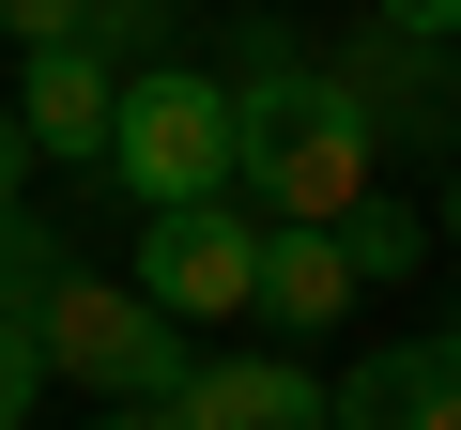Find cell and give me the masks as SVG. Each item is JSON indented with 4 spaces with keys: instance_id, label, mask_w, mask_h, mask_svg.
<instances>
[{
    "instance_id": "obj_1",
    "label": "cell",
    "mask_w": 461,
    "mask_h": 430,
    "mask_svg": "<svg viewBox=\"0 0 461 430\" xmlns=\"http://www.w3.org/2000/svg\"><path fill=\"white\" fill-rule=\"evenodd\" d=\"M230 139H247V200L262 215H339L369 200V169H384V123L354 108V77L339 62H308V47H277V31H247L230 47Z\"/></svg>"
},
{
    "instance_id": "obj_2",
    "label": "cell",
    "mask_w": 461,
    "mask_h": 430,
    "mask_svg": "<svg viewBox=\"0 0 461 430\" xmlns=\"http://www.w3.org/2000/svg\"><path fill=\"white\" fill-rule=\"evenodd\" d=\"M108 184L154 215V200H230L247 184V139H230V77L215 62H123V123H108Z\"/></svg>"
},
{
    "instance_id": "obj_3",
    "label": "cell",
    "mask_w": 461,
    "mask_h": 430,
    "mask_svg": "<svg viewBox=\"0 0 461 430\" xmlns=\"http://www.w3.org/2000/svg\"><path fill=\"white\" fill-rule=\"evenodd\" d=\"M32 323H47V369H62L77 399H185V369H200V338H185L139 277H93V262H62V292H47Z\"/></svg>"
},
{
    "instance_id": "obj_4",
    "label": "cell",
    "mask_w": 461,
    "mask_h": 430,
    "mask_svg": "<svg viewBox=\"0 0 461 430\" xmlns=\"http://www.w3.org/2000/svg\"><path fill=\"white\" fill-rule=\"evenodd\" d=\"M139 292L169 323H262V200H154L139 215Z\"/></svg>"
},
{
    "instance_id": "obj_5",
    "label": "cell",
    "mask_w": 461,
    "mask_h": 430,
    "mask_svg": "<svg viewBox=\"0 0 461 430\" xmlns=\"http://www.w3.org/2000/svg\"><path fill=\"white\" fill-rule=\"evenodd\" d=\"M16 123H32V154H47V169H108L123 62H108L93 31H62V47H16Z\"/></svg>"
},
{
    "instance_id": "obj_6",
    "label": "cell",
    "mask_w": 461,
    "mask_h": 430,
    "mask_svg": "<svg viewBox=\"0 0 461 430\" xmlns=\"http://www.w3.org/2000/svg\"><path fill=\"white\" fill-rule=\"evenodd\" d=\"M169 415L185 430H339V384L293 369V354H200Z\"/></svg>"
},
{
    "instance_id": "obj_7",
    "label": "cell",
    "mask_w": 461,
    "mask_h": 430,
    "mask_svg": "<svg viewBox=\"0 0 461 430\" xmlns=\"http://www.w3.org/2000/svg\"><path fill=\"white\" fill-rule=\"evenodd\" d=\"M339 430H461V338H369L339 369Z\"/></svg>"
},
{
    "instance_id": "obj_8",
    "label": "cell",
    "mask_w": 461,
    "mask_h": 430,
    "mask_svg": "<svg viewBox=\"0 0 461 430\" xmlns=\"http://www.w3.org/2000/svg\"><path fill=\"white\" fill-rule=\"evenodd\" d=\"M354 292H369V277H354V246L323 231V215H262V323L308 338V323H339Z\"/></svg>"
},
{
    "instance_id": "obj_9",
    "label": "cell",
    "mask_w": 461,
    "mask_h": 430,
    "mask_svg": "<svg viewBox=\"0 0 461 430\" xmlns=\"http://www.w3.org/2000/svg\"><path fill=\"white\" fill-rule=\"evenodd\" d=\"M323 62L354 77V108H369L384 139H430V108H446V93H430V77H446V47H430V31H384V16H369V31H354V47H323Z\"/></svg>"
},
{
    "instance_id": "obj_10",
    "label": "cell",
    "mask_w": 461,
    "mask_h": 430,
    "mask_svg": "<svg viewBox=\"0 0 461 430\" xmlns=\"http://www.w3.org/2000/svg\"><path fill=\"white\" fill-rule=\"evenodd\" d=\"M339 246H354V277H369V292H384V277H415V262H430V246H446V231H430V215H400V200H384V184H369V200H354V215H339Z\"/></svg>"
},
{
    "instance_id": "obj_11",
    "label": "cell",
    "mask_w": 461,
    "mask_h": 430,
    "mask_svg": "<svg viewBox=\"0 0 461 430\" xmlns=\"http://www.w3.org/2000/svg\"><path fill=\"white\" fill-rule=\"evenodd\" d=\"M47 292H62V231L16 200V215H0V308H47Z\"/></svg>"
},
{
    "instance_id": "obj_12",
    "label": "cell",
    "mask_w": 461,
    "mask_h": 430,
    "mask_svg": "<svg viewBox=\"0 0 461 430\" xmlns=\"http://www.w3.org/2000/svg\"><path fill=\"white\" fill-rule=\"evenodd\" d=\"M47 384H62V369H47V323H32V308H0V430H32Z\"/></svg>"
},
{
    "instance_id": "obj_13",
    "label": "cell",
    "mask_w": 461,
    "mask_h": 430,
    "mask_svg": "<svg viewBox=\"0 0 461 430\" xmlns=\"http://www.w3.org/2000/svg\"><path fill=\"white\" fill-rule=\"evenodd\" d=\"M93 47L108 62H169V0H93Z\"/></svg>"
},
{
    "instance_id": "obj_14",
    "label": "cell",
    "mask_w": 461,
    "mask_h": 430,
    "mask_svg": "<svg viewBox=\"0 0 461 430\" xmlns=\"http://www.w3.org/2000/svg\"><path fill=\"white\" fill-rule=\"evenodd\" d=\"M0 31H16V47H62V31H93V0H0Z\"/></svg>"
},
{
    "instance_id": "obj_15",
    "label": "cell",
    "mask_w": 461,
    "mask_h": 430,
    "mask_svg": "<svg viewBox=\"0 0 461 430\" xmlns=\"http://www.w3.org/2000/svg\"><path fill=\"white\" fill-rule=\"evenodd\" d=\"M32 169H47V154H32V123H16V93H0V215L32 200Z\"/></svg>"
},
{
    "instance_id": "obj_16",
    "label": "cell",
    "mask_w": 461,
    "mask_h": 430,
    "mask_svg": "<svg viewBox=\"0 0 461 430\" xmlns=\"http://www.w3.org/2000/svg\"><path fill=\"white\" fill-rule=\"evenodd\" d=\"M384 31H430V47H461V0H369Z\"/></svg>"
},
{
    "instance_id": "obj_17",
    "label": "cell",
    "mask_w": 461,
    "mask_h": 430,
    "mask_svg": "<svg viewBox=\"0 0 461 430\" xmlns=\"http://www.w3.org/2000/svg\"><path fill=\"white\" fill-rule=\"evenodd\" d=\"M93 430H185V415H169V399H108Z\"/></svg>"
},
{
    "instance_id": "obj_18",
    "label": "cell",
    "mask_w": 461,
    "mask_h": 430,
    "mask_svg": "<svg viewBox=\"0 0 461 430\" xmlns=\"http://www.w3.org/2000/svg\"><path fill=\"white\" fill-rule=\"evenodd\" d=\"M430 231H446V246H461V154H446V200H430Z\"/></svg>"
},
{
    "instance_id": "obj_19",
    "label": "cell",
    "mask_w": 461,
    "mask_h": 430,
    "mask_svg": "<svg viewBox=\"0 0 461 430\" xmlns=\"http://www.w3.org/2000/svg\"><path fill=\"white\" fill-rule=\"evenodd\" d=\"M446 338H461V323H446Z\"/></svg>"
}]
</instances>
